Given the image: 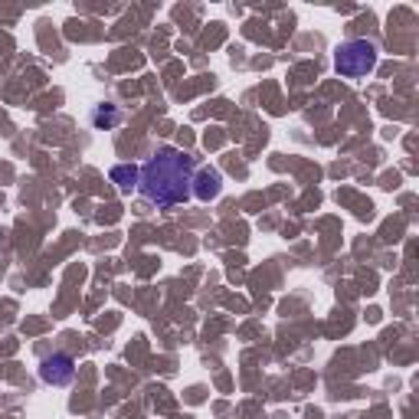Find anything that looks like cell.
Masks as SVG:
<instances>
[{
    "label": "cell",
    "instance_id": "1",
    "mask_svg": "<svg viewBox=\"0 0 419 419\" xmlns=\"http://www.w3.org/2000/svg\"><path fill=\"white\" fill-rule=\"evenodd\" d=\"M194 157L177 148H161L148 164L138 170V190L148 203L157 207H177L194 194Z\"/></svg>",
    "mask_w": 419,
    "mask_h": 419
},
{
    "label": "cell",
    "instance_id": "2",
    "mask_svg": "<svg viewBox=\"0 0 419 419\" xmlns=\"http://www.w3.org/2000/svg\"><path fill=\"white\" fill-rule=\"evenodd\" d=\"M377 60H380V53L370 40H347L334 53V69L347 79H364L367 73L377 69Z\"/></svg>",
    "mask_w": 419,
    "mask_h": 419
},
{
    "label": "cell",
    "instance_id": "3",
    "mask_svg": "<svg viewBox=\"0 0 419 419\" xmlns=\"http://www.w3.org/2000/svg\"><path fill=\"white\" fill-rule=\"evenodd\" d=\"M40 377H43L46 383H53V387H66L75 377L73 357H69V354H53V357H46L43 364H40Z\"/></svg>",
    "mask_w": 419,
    "mask_h": 419
},
{
    "label": "cell",
    "instance_id": "4",
    "mask_svg": "<svg viewBox=\"0 0 419 419\" xmlns=\"http://www.w3.org/2000/svg\"><path fill=\"white\" fill-rule=\"evenodd\" d=\"M220 190H223V174H220L216 167H203V170L194 174V196L196 200L210 203V200L220 196Z\"/></svg>",
    "mask_w": 419,
    "mask_h": 419
},
{
    "label": "cell",
    "instance_id": "5",
    "mask_svg": "<svg viewBox=\"0 0 419 419\" xmlns=\"http://www.w3.org/2000/svg\"><path fill=\"white\" fill-rule=\"evenodd\" d=\"M108 177H112V183L118 187L121 194H131V190L138 187V167L118 164V167H112V170H108Z\"/></svg>",
    "mask_w": 419,
    "mask_h": 419
},
{
    "label": "cell",
    "instance_id": "6",
    "mask_svg": "<svg viewBox=\"0 0 419 419\" xmlns=\"http://www.w3.org/2000/svg\"><path fill=\"white\" fill-rule=\"evenodd\" d=\"M92 125H95V128H115V125H121L118 105H112V102L99 105V108L92 112Z\"/></svg>",
    "mask_w": 419,
    "mask_h": 419
}]
</instances>
